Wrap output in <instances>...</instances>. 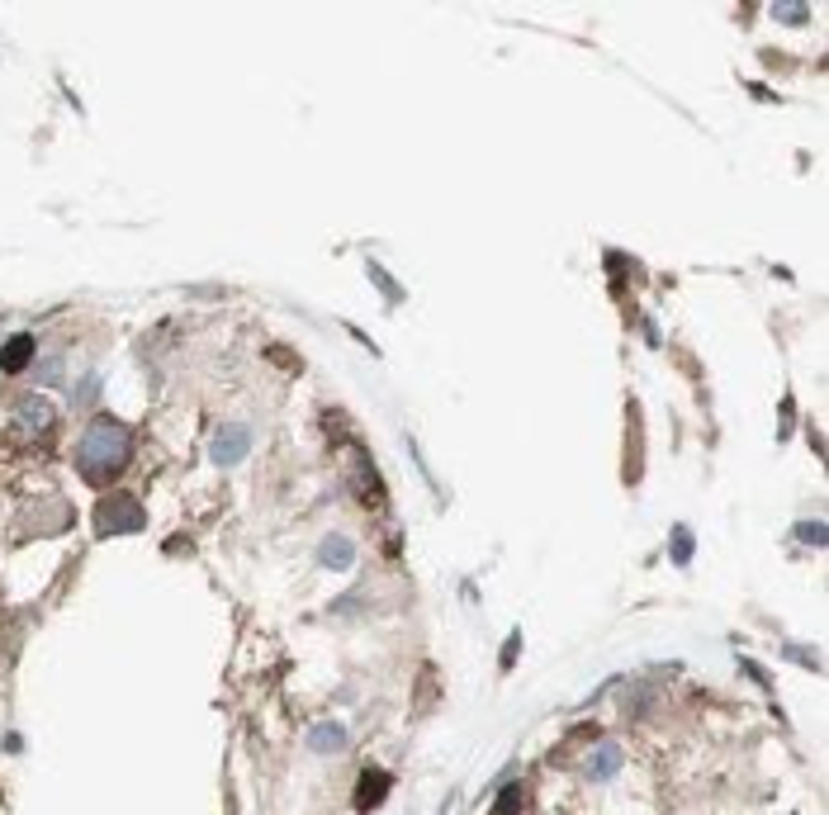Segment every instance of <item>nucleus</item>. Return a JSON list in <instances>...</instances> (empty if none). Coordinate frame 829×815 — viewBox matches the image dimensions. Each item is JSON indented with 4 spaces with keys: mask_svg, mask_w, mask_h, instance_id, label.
Listing matches in <instances>:
<instances>
[{
    "mask_svg": "<svg viewBox=\"0 0 829 815\" xmlns=\"http://www.w3.org/2000/svg\"><path fill=\"white\" fill-rule=\"evenodd\" d=\"M247 451H252V432H247V427H237V422L214 436V465H237Z\"/></svg>",
    "mask_w": 829,
    "mask_h": 815,
    "instance_id": "nucleus-6",
    "label": "nucleus"
},
{
    "mask_svg": "<svg viewBox=\"0 0 829 815\" xmlns=\"http://www.w3.org/2000/svg\"><path fill=\"white\" fill-rule=\"evenodd\" d=\"M517 650H522V635H512L503 645V669H512V659H517Z\"/></svg>",
    "mask_w": 829,
    "mask_h": 815,
    "instance_id": "nucleus-15",
    "label": "nucleus"
},
{
    "mask_svg": "<svg viewBox=\"0 0 829 815\" xmlns=\"http://www.w3.org/2000/svg\"><path fill=\"white\" fill-rule=\"evenodd\" d=\"M384 797H389V773H384V768H365L361 782H356V797H351V806H356L361 815H370Z\"/></svg>",
    "mask_w": 829,
    "mask_h": 815,
    "instance_id": "nucleus-5",
    "label": "nucleus"
},
{
    "mask_svg": "<svg viewBox=\"0 0 829 815\" xmlns=\"http://www.w3.org/2000/svg\"><path fill=\"white\" fill-rule=\"evenodd\" d=\"M308 749L313 754H337V749H346V725L342 721H323L308 730Z\"/></svg>",
    "mask_w": 829,
    "mask_h": 815,
    "instance_id": "nucleus-9",
    "label": "nucleus"
},
{
    "mask_svg": "<svg viewBox=\"0 0 829 815\" xmlns=\"http://www.w3.org/2000/svg\"><path fill=\"white\" fill-rule=\"evenodd\" d=\"M773 15L782 19V24H801V19H806V5H773Z\"/></svg>",
    "mask_w": 829,
    "mask_h": 815,
    "instance_id": "nucleus-14",
    "label": "nucleus"
},
{
    "mask_svg": "<svg viewBox=\"0 0 829 815\" xmlns=\"http://www.w3.org/2000/svg\"><path fill=\"white\" fill-rule=\"evenodd\" d=\"M57 375H62V365H57V356H53V361H48V365H43V380H48V384H53V380H57Z\"/></svg>",
    "mask_w": 829,
    "mask_h": 815,
    "instance_id": "nucleus-16",
    "label": "nucleus"
},
{
    "mask_svg": "<svg viewBox=\"0 0 829 815\" xmlns=\"http://www.w3.org/2000/svg\"><path fill=\"white\" fill-rule=\"evenodd\" d=\"M34 337H29V332H15V337H10V342L0 346V370H5V375H19V370H24V365L34 361Z\"/></svg>",
    "mask_w": 829,
    "mask_h": 815,
    "instance_id": "nucleus-8",
    "label": "nucleus"
},
{
    "mask_svg": "<svg viewBox=\"0 0 829 815\" xmlns=\"http://www.w3.org/2000/svg\"><path fill=\"white\" fill-rule=\"evenodd\" d=\"M673 560L678 564L692 560V531H673Z\"/></svg>",
    "mask_w": 829,
    "mask_h": 815,
    "instance_id": "nucleus-13",
    "label": "nucleus"
},
{
    "mask_svg": "<svg viewBox=\"0 0 829 815\" xmlns=\"http://www.w3.org/2000/svg\"><path fill=\"white\" fill-rule=\"evenodd\" d=\"M351 493L361 498V503H379V474L375 465H370V455L361 451V446H351Z\"/></svg>",
    "mask_w": 829,
    "mask_h": 815,
    "instance_id": "nucleus-4",
    "label": "nucleus"
},
{
    "mask_svg": "<svg viewBox=\"0 0 829 815\" xmlns=\"http://www.w3.org/2000/svg\"><path fill=\"white\" fill-rule=\"evenodd\" d=\"M621 759H626V754H621V744H616V740H602L593 754H588V763H583V778H593V782L616 778Z\"/></svg>",
    "mask_w": 829,
    "mask_h": 815,
    "instance_id": "nucleus-7",
    "label": "nucleus"
},
{
    "mask_svg": "<svg viewBox=\"0 0 829 815\" xmlns=\"http://www.w3.org/2000/svg\"><path fill=\"white\" fill-rule=\"evenodd\" d=\"M517 811H522V787L507 782L503 792H498V801H493V815H517Z\"/></svg>",
    "mask_w": 829,
    "mask_h": 815,
    "instance_id": "nucleus-11",
    "label": "nucleus"
},
{
    "mask_svg": "<svg viewBox=\"0 0 829 815\" xmlns=\"http://www.w3.org/2000/svg\"><path fill=\"white\" fill-rule=\"evenodd\" d=\"M57 422V408L43 394H29V399H19L15 408V436L19 441H38V436H48Z\"/></svg>",
    "mask_w": 829,
    "mask_h": 815,
    "instance_id": "nucleus-3",
    "label": "nucleus"
},
{
    "mask_svg": "<svg viewBox=\"0 0 829 815\" xmlns=\"http://www.w3.org/2000/svg\"><path fill=\"white\" fill-rule=\"evenodd\" d=\"M128 455H133V432H128L119 417L100 413L81 432V441H76V470H81V479H91V484H105V479H114L128 465Z\"/></svg>",
    "mask_w": 829,
    "mask_h": 815,
    "instance_id": "nucleus-1",
    "label": "nucleus"
},
{
    "mask_svg": "<svg viewBox=\"0 0 829 815\" xmlns=\"http://www.w3.org/2000/svg\"><path fill=\"white\" fill-rule=\"evenodd\" d=\"M143 522V503L133 493H105L95 503V531L100 536H133V531H143Z\"/></svg>",
    "mask_w": 829,
    "mask_h": 815,
    "instance_id": "nucleus-2",
    "label": "nucleus"
},
{
    "mask_svg": "<svg viewBox=\"0 0 829 815\" xmlns=\"http://www.w3.org/2000/svg\"><path fill=\"white\" fill-rule=\"evenodd\" d=\"M792 536H796L801 545H815V550H825V526H820V522H801V526L792 531Z\"/></svg>",
    "mask_w": 829,
    "mask_h": 815,
    "instance_id": "nucleus-12",
    "label": "nucleus"
},
{
    "mask_svg": "<svg viewBox=\"0 0 829 815\" xmlns=\"http://www.w3.org/2000/svg\"><path fill=\"white\" fill-rule=\"evenodd\" d=\"M318 560H323L327 569H351V564H356V545L346 541V536H327Z\"/></svg>",
    "mask_w": 829,
    "mask_h": 815,
    "instance_id": "nucleus-10",
    "label": "nucleus"
}]
</instances>
